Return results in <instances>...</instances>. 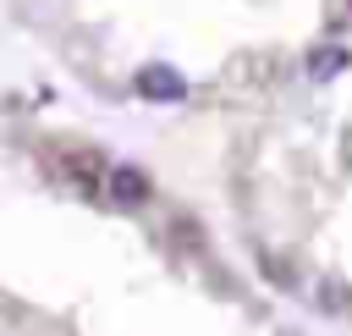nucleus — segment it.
<instances>
[{
	"label": "nucleus",
	"instance_id": "f03ea898",
	"mask_svg": "<svg viewBox=\"0 0 352 336\" xmlns=\"http://www.w3.org/2000/svg\"><path fill=\"white\" fill-rule=\"evenodd\" d=\"M346 66H352V50H341V44H324V50L308 55V77H314V83H330V77L346 72Z\"/></svg>",
	"mask_w": 352,
	"mask_h": 336
},
{
	"label": "nucleus",
	"instance_id": "f257e3e1",
	"mask_svg": "<svg viewBox=\"0 0 352 336\" xmlns=\"http://www.w3.org/2000/svg\"><path fill=\"white\" fill-rule=\"evenodd\" d=\"M138 94H143L148 105H176V99L187 94V83H182V72H176V66L154 61V66H143V72H138Z\"/></svg>",
	"mask_w": 352,
	"mask_h": 336
},
{
	"label": "nucleus",
	"instance_id": "7ed1b4c3",
	"mask_svg": "<svg viewBox=\"0 0 352 336\" xmlns=\"http://www.w3.org/2000/svg\"><path fill=\"white\" fill-rule=\"evenodd\" d=\"M110 193H116V204H143L148 198V176L132 171V165H116L110 171Z\"/></svg>",
	"mask_w": 352,
	"mask_h": 336
}]
</instances>
